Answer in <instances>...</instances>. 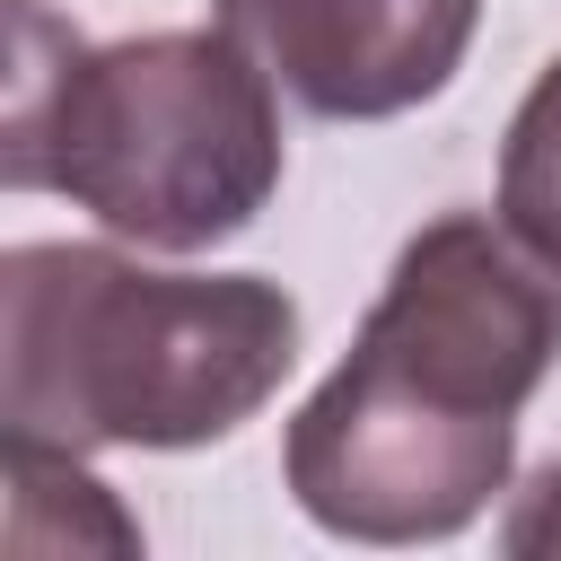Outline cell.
Here are the masks:
<instances>
[{
	"mask_svg": "<svg viewBox=\"0 0 561 561\" xmlns=\"http://www.w3.org/2000/svg\"><path fill=\"white\" fill-rule=\"evenodd\" d=\"M561 359V263L491 210L430 219L342 368L298 403L280 473L342 543H438L517 473V412Z\"/></svg>",
	"mask_w": 561,
	"mask_h": 561,
	"instance_id": "6da1fadb",
	"label": "cell"
},
{
	"mask_svg": "<svg viewBox=\"0 0 561 561\" xmlns=\"http://www.w3.org/2000/svg\"><path fill=\"white\" fill-rule=\"evenodd\" d=\"M0 184L70 193L149 254H202L280 193V88L228 26L88 44L44 0H9Z\"/></svg>",
	"mask_w": 561,
	"mask_h": 561,
	"instance_id": "7a4b0ae2",
	"label": "cell"
},
{
	"mask_svg": "<svg viewBox=\"0 0 561 561\" xmlns=\"http://www.w3.org/2000/svg\"><path fill=\"white\" fill-rule=\"evenodd\" d=\"M298 368V298L263 272H149L114 245L0 254V421L44 447H210Z\"/></svg>",
	"mask_w": 561,
	"mask_h": 561,
	"instance_id": "3957f363",
	"label": "cell"
},
{
	"mask_svg": "<svg viewBox=\"0 0 561 561\" xmlns=\"http://www.w3.org/2000/svg\"><path fill=\"white\" fill-rule=\"evenodd\" d=\"M219 26L289 105L324 123H386L465 70L482 0H219Z\"/></svg>",
	"mask_w": 561,
	"mask_h": 561,
	"instance_id": "277c9868",
	"label": "cell"
},
{
	"mask_svg": "<svg viewBox=\"0 0 561 561\" xmlns=\"http://www.w3.org/2000/svg\"><path fill=\"white\" fill-rule=\"evenodd\" d=\"M500 219L561 263V53L535 70L526 105L508 114V140H500Z\"/></svg>",
	"mask_w": 561,
	"mask_h": 561,
	"instance_id": "5b68a950",
	"label": "cell"
},
{
	"mask_svg": "<svg viewBox=\"0 0 561 561\" xmlns=\"http://www.w3.org/2000/svg\"><path fill=\"white\" fill-rule=\"evenodd\" d=\"M500 552H508V561H561V465H543V473L517 491V508H508V526H500Z\"/></svg>",
	"mask_w": 561,
	"mask_h": 561,
	"instance_id": "8992f818",
	"label": "cell"
}]
</instances>
